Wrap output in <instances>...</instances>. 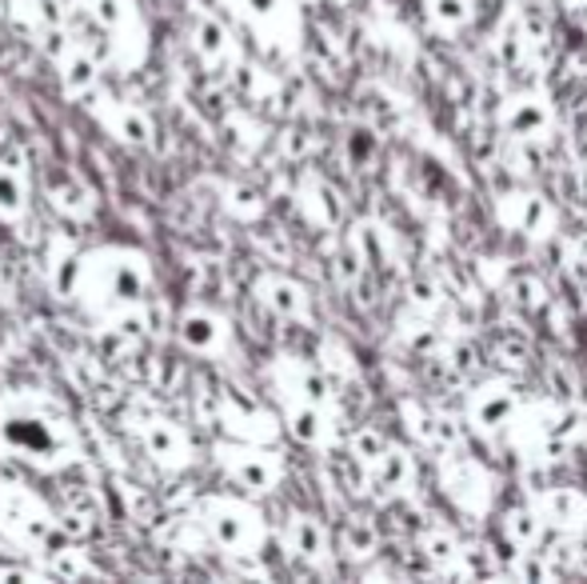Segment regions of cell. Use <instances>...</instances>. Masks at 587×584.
<instances>
[{"label": "cell", "mask_w": 587, "mask_h": 584, "mask_svg": "<svg viewBox=\"0 0 587 584\" xmlns=\"http://www.w3.org/2000/svg\"><path fill=\"white\" fill-rule=\"evenodd\" d=\"M188 44H193L196 61H200L204 68H213V73L236 68V56H240L236 36L220 17H213V12H200V17H196L193 33H188Z\"/></svg>", "instance_id": "cell-11"}, {"label": "cell", "mask_w": 587, "mask_h": 584, "mask_svg": "<svg viewBox=\"0 0 587 584\" xmlns=\"http://www.w3.org/2000/svg\"><path fill=\"white\" fill-rule=\"evenodd\" d=\"M65 21L85 24L93 36H105L108 61L140 68L149 56V24L137 0H73Z\"/></svg>", "instance_id": "cell-4"}, {"label": "cell", "mask_w": 587, "mask_h": 584, "mask_svg": "<svg viewBox=\"0 0 587 584\" xmlns=\"http://www.w3.org/2000/svg\"><path fill=\"white\" fill-rule=\"evenodd\" d=\"M88 112H93V120H97L100 129L117 144H124V149H149V144L156 141V120H152V112L144 109V105H137V100L112 97V93H100L97 88V93L88 97Z\"/></svg>", "instance_id": "cell-8"}, {"label": "cell", "mask_w": 587, "mask_h": 584, "mask_svg": "<svg viewBox=\"0 0 587 584\" xmlns=\"http://www.w3.org/2000/svg\"><path fill=\"white\" fill-rule=\"evenodd\" d=\"M216 465L225 468V476L232 485H240L244 493H268V488L280 480V461L264 448L248 441L236 444H220L216 448Z\"/></svg>", "instance_id": "cell-10"}, {"label": "cell", "mask_w": 587, "mask_h": 584, "mask_svg": "<svg viewBox=\"0 0 587 584\" xmlns=\"http://www.w3.org/2000/svg\"><path fill=\"white\" fill-rule=\"evenodd\" d=\"M85 456L80 424L53 392L12 389L0 397V461L33 468L41 476H61L85 465Z\"/></svg>", "instance_id": "cell-2"}, {"label": "cell", "mask_w": 587, "mask_h": 584, "mask_svg": "<svg viewBox=\"0 0 587 584\" xmlns=\"http://www.w3.org/2000/svg\"><path fill=\"white\" fill-rule=\"evenodd\" d=\"M196 524L208 532V541L228 556H257L264 544V517H260L248 500L225 497V493H208L196 500Z\"/></svg>", "instance_id": "cell-5"}, {"label": "cell", "mask_w": 587, "mask_h": 584, "mask_svg": "<svg viewBox=\"0 0 587 584\" xmlns=\"http://www.w3.org/2000/svg\"><path fill=\"white\" fill-rule=\"evenodd\" d=\"M65 537L68 532L61 524V512L36 488L0 476V541L12 544L21 556H41Z\"/></svg>", "instance_id": "cell-3"}, {"label": "cell", "mask_w": 587, "mask_h": 584, "mask_svg": "<svg viewBox=\"0 0 587 584\" xmlns=\"http://www.w3.org/2000/svg\"><path fill=\"white\" fill-rule=\"evenodd\" d=\"M4 17H12V21L24 24V29L36 36L53 33V29H61V21H65V12H56L48 0H9Z\"/></svg>", "instance_id": "cell-15"}, {"label": "cell", "mask_w": 587, "mask_h": 584, "mask_svg": "<svg viewBox=\"0 0 587 584\" xmlns=\"http://www.w3.org/2000/svg\"><path fill=\"white\" fill-rule=\"evenodd\" d=\"M152 289H156V264L140 245H93L85 252H73L65 301H73L80 313L100 328L140 325L149 313Z\"/></svg>", "instance_id": "cell-1"}, {"label": "cell", "mask_w": 587, "mask_h": 584, "mask_svg": "<svg viewBox=\"0 0 587 584\" xmlns=\"http://www.w3.org/2000/svg\"><path fill=\"white\" fill-rule=\"evenodd\" d=\"M0 581H44V576L33 556H29V564H0Z\"/></svg>", "instance_id": "cell-20"}, {"label": "cell", "mask_w": 587, "mask_h": 584, "mask_svg": "<svg viewBox=\"0 0 587 584\" xmlns=\"http://www.w3.org/2000/svg\"><path fill=\"white\" fill-rule=\"evenodd\" d=\"M220 196H225V208L232 213V217L240 220H252L260 213V196L252 193V188H244V184H220Z\"/></svg>", "instance_id": "cell-17"}, {"label": "cell", "mask_w": 587, "mask_h": 584, "mask_svg": "<svg viewBox=\"0 0 587 584\" xmlns=\"http://www.w3.org/2000/svg\"><path fill=\"white\" fill-rule=\"evenodd\" d=\"M33 208V181L17 164L0 161V225H21Z\"/></svg>", "instance_id": "cell-14"}, {"label": "cell", "mask_w": 587, "mask_h": 584, "mask_svg": "<svg viewBox=\"0 0 587 584\" xmlns=\"http://www.w3.org/2000/svg\"><path fill=\"white\" fill-rule=\"evenodd\" d=\"M0 17H4V0H0Z\"/></svg>", "instance_id": "cell-21"}, {"label": "cell", "mask_w": 587, "mask_h": 584, "mask_svg": "<svg viewBox=\"0 0 587 584\" xmlns=\"http://www.w3.org/2000/svg\"><path fill=\"white\" fill-rule=\"evenodd\" d=\"M44 196H48V205L68 220H88L97 213V193L73 173L48 176V181H44Z\"/></svg>", "instance_id": "cell-13"}, {"label": "cell", "mask_w": 587, "mask_h": 584, "mask_svg": "<svg viewBox=\"0 0 587 584\" xmlns=\"http://www.w3.org/2000/svg\"><path fill=\"white\" fill-rule=\"evenodd\" d=\"M257 296L280 316H304V292H300V284L284 281V277H260Z\"/></svg>", "instance_id": "cell-16"}, {"label": "cell", "mask_w": 587, "mask_h": 584, "mask_svg": "<svg viewBox=\"0 0 587 584\" xmlns=\"http://www.w3.org/2000/svg\"><path fill=\"white\" fill-rule=\"evenodd\" d=\"M232 4V12L240 17V21H248L252 29H260V24H272L280 17V0H228Z\"/></svg>", "instance_id": "cell-18"}, {"label": "cell", "mask_w": 587, "mask_h": 584, "mask_svg": "<svg viewBox=\"0 0 587 584\" xmlns=\"http://www.w3.org/2000/svg\"><path fill=\"white\" fill-rule=\"evenodd\" d=\"M36 569H41L44 581H93V576H100V564L88 556L80 544H73L65 537L61 544H53L48 552H41V556H33Z\"/></svg>", "instance_id": "cell-12"}, {"label": "cell", "mask_w": 587, "mask_h": 584, "mask_svg": "<svg viewBox=\"0 0 587 584\" xmlns=\"http://www.w3.org/2000/svg\"><path fill=\"white\" fill-rule=\"evenodd\" d=\"M292 541H296L300 556H316V549H320V529H316L312 520L296 517V524H292Z\"/></svg>", "instance_id": "cell-19"}, {"label": "cell", "mask_w": 587, "mask_h": 584, "mask_svg": "<svg viewBox=\"0 0 587 584\" xmlns=\"http://www.w3.org/2000/svg\"><path fill=\"white\" fill-rule=\"evenodd\" d=\"M53 41L56 44H48V56H53L56 80L65 88V97L88 100L100 88V61L88 53L85 44H76L65 29H56Z\"/></svg>", "instance_id": "cell-9"}, {"label": "cell", "mask_w": 587, "mask_h": 584, "mask_svg": "<svg viewBox=\"0 0 587 584\" xmlns=\"http://www.w3.org/2000/svg\"><path fill=\"white\" fill-rule=\"evenodd\" d=\"M132 436H137L140 453L149 456L152 465L164 473H184L196 461L193 436L184 433V424H176L164 412H144L132 421Z\"/></svg>", "instance_id": "cell-6"}, {"label": "cell", "mask_w": 587, "mask_h": 584, "mask_svg": "<svg viewBox=\"0 0 587 584\" xmlns=\"http://www.w3.org/2000/svg\"><path fill=\"white\" fill-rule=\"evenodd\" d=\"M172 336H176V345L188 357H204V360L225 357L228 348H232V325H228V316L204 301L184 304L181 313H176Z\"/></svg>", "instance_id": "cell-7"}]
</instances>
